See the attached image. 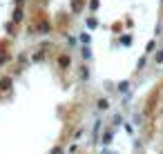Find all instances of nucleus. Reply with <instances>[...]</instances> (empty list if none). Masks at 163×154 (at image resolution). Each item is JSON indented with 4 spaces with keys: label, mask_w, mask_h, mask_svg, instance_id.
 Returning <instances> with one entry per match:
<instances>
[]
</instances>
